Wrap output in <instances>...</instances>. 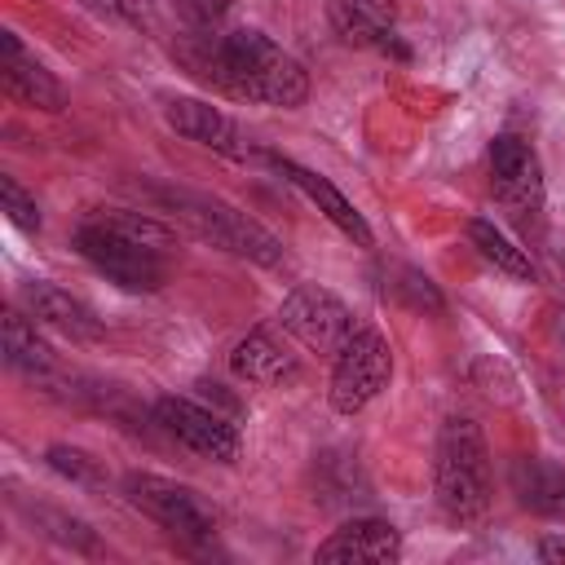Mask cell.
Returning a JSON list of instances; mask_svg holds the SVG:
<instances>
[{
    "mask_svg": "<svg viewBox=\"0 0 565 565\" xmlns=\"http://www.w3.org/2000/svg\"><path fill=\"white\" fill-rule=\"evenodd\" d=\"M154 419L163 424V433L172 441H181L185 450L216 459V463H234L238 459V428L230 419H221L216 411L190 402V397H159L154 402Z\"/></svg>",
    "mask_w": 565,
    "mask_h": 565,
    "instance_id": "obj_9",
    "label": "cell"
},
{
    "mask_svg": "<svg viewBox=\"0 0 565 565\" xmlns=\"http://www.w3.org/2000/svg\"><path fill=\"white\" fill-rule=\"evenodd\" d=\"M278 327H282L287 335H296L309 353H340V349L353 340V331H358L349 305H344L335 291L313 287V282L296 287V291L278 305Z\"/></svg>",
    "mask_w": 565,
    "mask_h": 565,
    "instance_id": "obj_7",
    "label": "cell"
},
{
    "mask_svg": "<svg viewBox=\"0 0 565 565\" xmlns=\"http://www.w3.org/2000/svg\"><path fill=\"white\" fill-rule=\"evenodd\" d=\"M397 556H402V534H397V525H388L380 516L344 521L313 552V561H322V565H388Z\"/></svg>",
    "mask_w": 565,
    "mask_h": 565,
    "instance_id": "obj_10",
    "label": "cell"
},
{
    "mask_svg": "<svg viewBox=\"0 0 565 565\" xmlns=\"http://www.w3.org/2000/svg\"><path fill=\"white\" fill-rule=\"evenodd\" d=\"M468 238H472V247H477L494 269H503V274H512V278H534V265H530L525 247H516L494 221H468Z\"/></svg>",
    "mask_w": 565,
    "mask_h": 565,
    "instance_id": "obj_19",
    "label": "cell"
},
{
    "mask_svg": "<svg viewBox=\"0 0 565 565\" xmlns=\"http://www.w3.org/2000/svg\"><path fill=\"white\" fill-rule=\"evenodd\" d=\"M163 119H168V128H177L185 141H199V146H207V150H216V154H230V159L252 154V141H247V137L238 132V124H234L221 106H212V102L172 97V102L163 106Z\"/></svg>",
    "mask_w": 565,
    "mask_h": 565,
    "instance_id": "obj_11",
    "label": "cell"
},
{
    "mask_svg": "<svg viewBox=\"0 0 565 565\" xmlns=\"http://www.w3.org/2000/svg\"><path fill=\"white\" fill-rule=\"evenodd\" d=\"M172 203L216 247H225L234 256H247L256 265H278L282 260V243L265 225H256L247 212L230 207L225 199H212V194H172Z\"/></svg>",
    "mask_w": 565,
    "mask_h": 565,
    "instance_id": "obj_4",
    "label": "cell"
},
{
    "mask_svg": "<svg viewBox=\"0 0 565 565\" xmlns=\"http://www.w3.org/2000/svg\"><path fill=\"white\" fill-rule=\"evenodd\" d=\"M0 207L9 212V221H13L18 230H26V234L40 230V207H35V199H31L13 177H0Z\"/></svg>",
    "mask_w": 565,
    "mask_h": 565,
    "instance_id": "obj_21",
    "label": "cell"
},
{
    "mask_svg": "<svg viewBox=\"0 0 565 565\" xmlns=\"http://www.w3.org/2000/svg\"><path fill=\"white\" fill-rule=\"evenodd\" d=\"M433 490L450 521H477L490 503V450L468 415H450L437 433Z\"/></svg>",
    "mask_w": 565,
    "mask_h": 565,
    "instance_id": "obj_3",
    "label": "cell"
},
{
    "mask_svg": "<svg viewBox=\"0 0 565 565\" xmlns=\"http://www.w3.org/2000/svg\"><path fill=\"white\" fill-rule=\"evenodd\" d=\"M4 362H9L13 371H26V375L53 366V349L35 335L31 313H18V309L4 313Z\"/></svg>",
    "mask_w": 565,
    "mask_h": 565,
    "instance_id": "obj_18",
    "label": "cell"
},
{
    "mask_svg": "<svg viewBox=\"0 0 565 565\" xmlns=\"http://www.w3.org/2000/svg\"><path fill=\"white\" fill-rule=\"evenodd\" d=\"M44 459H49V468H53L57 477H66V481H75V486H106L102 463H97L88 450H79V446H49Z\"/></svg>",
    "mask_w": 565,
    "mask_h": 565,
    "instance_id": "obj_20",
    "label": "cell"
},
{
    "mask_svg": "<svg viewBox=\"0 0 565 565\" xmlns=\"http://www.w3.org/2000/svg\"><path fill=\"white\" fill-rule=\"evenodd\" d=\"M278 172H287V181L296 185V190H305L313 203H318V212L344 234V238H353L358 247H371L375 243V234H371V225H366V216L327 181V177H318V172H309V168H300V163H291V159H278Z\"/></svg>",
    "mask_w": 565,
    "mask_h": 565,
    "instance_id": "obj_15",
    "label": "cell"
},
{
    "mask_svg": "<svg viewBox=\"0 0 565 565\" xmlns=\"http://www.w3.org/2000/svg\"><path fill=\"white\" fill-rule=\"evenodd\" d=\"M75 252L124 291H159L172 234L141 212H102L75 230Z\"/></svg>",
    "mask_w": 565,
    "mask_h": 565,
    "instance_id": "obj_2",
    "label": "cell"
},
{
    "mask_svg": "<svg viewBox=\"0 0 565 565\" xmlns=\"http://www.w3.org/2000/svg\"><path fill=\"white\" fill-rule=\"evenodd\" d=\"M490 177H494V199L521 221L530 225L543 212V168L539 154L530 150V141L503 132L490 141Z\"/></svg>",
    "mask_w": 565,
    "mask_h": 565,
    "instance_id": "obj_8",
    "label": "cell"
},
{
    "mask_svg": "<svg viewBox=\"0 0 565 565\" xmlns=\"http://www.w3.org/2000/svg\"><path fill=\"white\" fill-rule=\"evenodd\" d=\"M230 366H234V375L247 380V384H287V380L300 375L296 353H291L274 331H265V327H260V331H247V335L234 344Z\"/></svg>",
    "mask_w": 565,
    "mask_h": 565,
    "instance_id": "obj_14",
    "label": "cell"
},
{
    "mask_svg": "<svg viewBox=\"0 0 565 565\" xmlns=\"http://www.w3.org/2000/svg\"><path fill=\"white\" fill-rule=\"evenodd\" d=\"M230 4H234V0H177V9L185 13V22H194V26L216 22V18H221Z\"/></svg>",
    "mask_w": 565,
    "mask_h": 565,
    "instance_id": "obj_22",
    "label": "cell"
},
{
    "mask_svg": "<svg viewBox=\"0 0 565 565\" xmlns=\"http://www.w3.org/2000/svg\"><path fill=\"white\" fill-rule=\"evenodd\" d=\"M327 18L344 44H362V49L393 44V4L388 0H327Z\"/></svg>",
    "mask_w": 565,
    "mask_h": 565,
    "instance_id": "obj_16",
    "label": "cell"
},
{
    "mask_svg": "<svg viewBox=\"0 0 565 565\" xmlns=\"http://www.w3.org/2000/svg\"><path fill=\"white\" fill-rule=\"evenodd\" d=\"M124 499L177 539L203 543L216 530V512L181 481H168V477H154V472H128L124 477Z\"/></svg>",
    "mask_w": 565,
    "mask_h": 565,
    "instance_id": "obj_5",
    "label": "cell"
},
{
    "mask_svg": "<svg viewBox=\"0 0 565 565\" xmlns=\"http://www.w3.org/2000/svg\"><path fill=\"white\" fill-rule=\"evenodd\" d=\"M0 79H4V93L31 110H62L66 106L62 84L18 44L13 31H0Z\"/></svg>",
    "mask_w": 565,
    "mask_h": 565,
    "instance_id": "obj_12",
    "label": "cell"
},
{
    "mask_svg": "<svg viewBox=\"0 0 565 565\" xmlns=\"http://www.w3.org/2000/svg\"><path fill=\"white\" fill-rule=\"evenodd\" d=\"M512 494L521 508H530L539 516H565V468L547 463V459H516Z\"/></svg>",
    "mask_w": 565,
    "mask_h": 565,
    "instance_id": "obj_17",
    "label": "cell"
},
{
    "mask_svg": "<svg viewBox=\"0 0 565 565\" xmlns=\"http://www.w3.org/2000/svg\"><path fill=\"white\" fill-rule=\"evenodd\" d=\"M393 375V349L375 327L353 331V340L335 353L331 371V411L335 415H358Z\"/></svg>",
    "mask_w": 565,
    "mask_h": 565,
    "instance_id": "obj_6",
    "label": "cell"
},
{
    "mask_svg": "<svg viewBox=\"0 0 565 565\" xmlns=\"http://www.w3.org/2000/svg\"><path fill=\"white\" fill-rule=\"evenodd\" d=\"M190 71L221 93L238 102H260L278 110H296L309 97V75L305 66L282 53L269 35L260 31H230V35H194V49H181Z\"/></svg>",
    "mask_w": 565,
    "mask_h": 565,
    "instance_id": "obj_1",
    "label": "cell"
},
{
    "mask_svg": "<svg viewBox=\"0 0 565 565\" xmlns=\"http://www.w3.org/2000/svg\"><path fill=\"white\" fill-rule=\"evenodd\" d=\"M539 561H547V565H565V534H547V539H539Z\"/></svg>",
    "mask_w": 565,
    "mask_h": 565,
    "instance_id": "obj_23",
    "label": "cell"
},
{
    "mask_svg": "<svg viewBox=\"0 0 565 565\" xmlns=\"http://www.w3.org/2000/svg\"><path fill=\"white\" fill-rule=\"evenodd\" d=\"M22 309L31 313V322L53 327L71 340H97L102 335V318L84 300H75L71 291H62L53 282H22Z\"/></svg>",
    "mask_w": 565,
    "mask_h": 565,
    "instance_id": "obj_13",
    "label": "cell"
}]
</instances>
